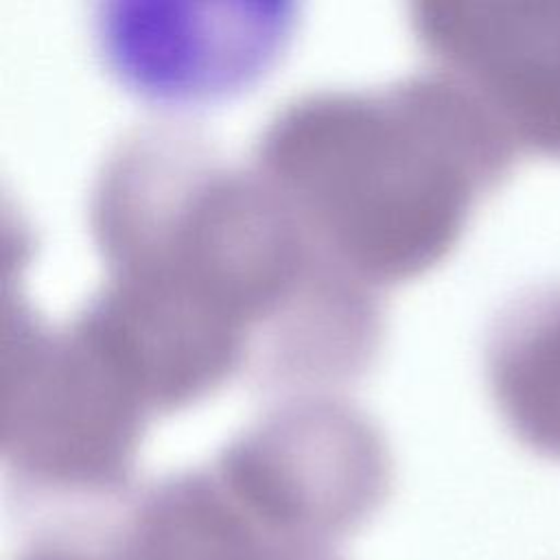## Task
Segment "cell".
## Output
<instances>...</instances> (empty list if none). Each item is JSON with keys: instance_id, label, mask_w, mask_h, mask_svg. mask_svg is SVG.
Masks as SVG:
<instances>
[{"instance_id": "6da1fadb", "label": "cell", "mask_w": 560, "mask_h": 560, "mask_svg": "<svg viewBox=\"0 0 560 560\" xmlns=\"http://www.w3.org/2000/svg\"><path fill=\"white\" fill-rule=\"evenodd\" d=\"M101 293L173 350L267 392L357 378L381 339L374 287L328 256L249 164L190 127L129 129L88 203Z\"/></svg>"}, {"instance_id": "7a4b0ae2", "label": "cell", "mask_w": 560, "mask_h": 560, "mask_svg": "<svg viewBox=\"0 0 560 560\" xmlns=\"http://www.w3.org/2000/svg\"><path fill=\"white\" fill-rule=\"evenodd\" d=\"M510 147L486 107L433 66L378 88L293 96L262 127L252 166L328 256L376 289L451 249Z\"/></svg>"}, {"instance_id": "3957f363", "label": "cell", "mask_w": 560, "mask_h": 560, "mask_svg": "<svg viewBox=\"0 0 560 560\" xmlns=\"http://www.w3.org/2000/svg\"><path fill=\"white\" fill-rule=\"evenodd\" d=\"M282 2L112 0L94 15L98 55L153 98L225 94L258 77L291 28Z\"/></svg>"}, {"instance_id": "277c9868", "label": "cell", "mask_w": 560, "mask_h": 560, "mask_svg": "<svg viewBox=\"0 0 560 560\" xmlns=\"http://www.w3.org/2000/svg\"><path fill=\"white\" fill-rule=\"evenodd\" d=\"M0 400L7 438L59 455H116L149 413L70 322L50 328L9 295Z\"/></svg>"}, {"instance_id": "5b68a950", "label": "cell", "mask_w": 560, "mask_h": 560, "mask_svg": "<svg viewBox=\"0 0 560 560\" xmlns=\"http://www.w3.org/2000/svg\"><path fill=\"white\" fill-rule=\"evenodd\" d=\"M418 39L510 142L560 151V9L472 0L411 7Z\"/></svg>"}, {"instance_id": "8992f818", "label": "cell", "mask_w": 560, "mask_h": 560, "mask_svg": "<svg viewBox=\"0 0 560 560\" xmlns=\"http://www.w3.org/2000/svg\"><path fill=\"white\" fill-rule=\"evenodd\" d=\"M553 311L560 332V302ZM488 374L494 400L516 431L560 455V335L542 300L501 319L488 348Z\"/></svg>"}]
</instances>
